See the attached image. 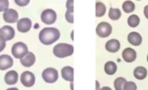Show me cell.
Masks as SVG:
<instances>
[{
  "instance_id": "obj_28",
  "label": "cell",
  "mask_w": 148,
  "mask_h": 90,
  "mask_svg": "<svg viewBox=\"0 0 148 90\" xmlns=\"http://www.w3.org/2000/svg\"><path fill=\"white\" fill-rule=\"evenodd\" d=\"M14 1H15L16 4H18L20 7H24V6H26L29 4L30 0H15Z\"/></svg>"
},
{
  "instance_id": "obj_20",
  "label": "cell",
  "mask_w": 148,
  "mask_h": 90,
  "mask_svg": "<svg viewBox=\"0 0 148 90\" xmlns=\"http://www.w3.org/2000/svg\"><path fill=\"white\" fill-rule=\"evenodd\" d=\"M104 71H105L106 73H107L108 75H114L117 71L116 64L113 61H108L105 64Z\"/></svg>"
},
{
  "instance_id": "obj_30",
  "label": "cell",
  "mask_w": 148,
  "mask_h": 90,
  "mask_svg": "<svg viewBox=\"0 0 148 90\" xmlns=\"http://www.w3.org/2000/svg\"><path fill=\"white\" fill-rule=\"evenodd\" d=\"M144 14H145V17L147 19H148V5L145 6L144 8Z\"/></svg>"
},
{
  "instance_id": "obj_1",
  "label": "cell",
  "mask_w": 148,
  "mask_h": 90,
  "mask_svg": "<svg viewBox=\"0 0 148 90\" xmlns=\"http://www.w3.org/2000/svg\"><path fill=\"white\" fill-rule=\"evenodd\" d=\"M60 37V32L55 28H45L39 33V40L45 45L54 43Z\"/></svg>"
},
{
  "instance_id": "obj_15",
  "label": "cell",
  "mask_w": 148,
  "mask_h": 90,
  "mask_svg": "<svg viewBox=\"0 0 148 90\" xmlns=\"http://www.w3.org/2000/svg\"><path fill=\"white\" fill-rule=\"evenodd\" d=\"M106 49L109 52H117L120 49V42L116 39H111L106 44Z\"/></svg>"
},
{
  "instance_id": "obj_33",
  "label": "cell",
  "mask_w": 148,
  "mask_h": 90,
  "mask_svg": "<svg viewBox=\"0 0 148 90\" xmlns=\"http://www.w3.org/2000/svg\"><path fill=\"white\" fill-rule=\"evenodd\" d=\"M147 62H148V55H147Z\"/></svg>"
},
{
  "instance_id": "obj_26",
  "label": "cell",
  "mask_w": 148,
  "mask_h": 90,
  "mask_svg": "<svg viewBox=\"0 0 148 90\" xmlns=\"http://www.w3.org/2000/svg\"><path fill=\"white\" fill-rule=\"evenodd\" d=\"M137 85L133 81H127L124 86V90H137Z\"/></svg>"
},
{
  "instance_id": "obj_3",
  "label": "cell",
  "mask_w": 148,
  "mask_h": 90,
  "mask_svg": "<svg viewBox=\"0 0 148 90\" xmlns=\"http://www.w3.org/2000/svg\"><path fill=\"white\" fill-rule=\"evenodd\" d=\"M28 53V49L25 44L17 42L12 47V54L17 59H22Z\"/></svg>"
},
{
  "instance_id": "obj_27",
  "label": "cell",
  "mask_w": 148,
  "mask_h": 90,
  "mask_svg": "<svg viewBox=\"0 0 148 90\" xmlns=\"http://www.w3.org/2000/svg\"><path fill=\"white\" fill-rule=\"evenodd\" d=\"M8 0H0V12H6L9 10Z\"/></svg>"
},
{
  "instance_id": "obj_7",
  "label": "cell",
  "mask_w": 148,
  "mask_h": 90,
  "mask_svg": "<svg viewBox=\"0 0 148 90\" xmlns=\"http://www.w3.org/2000/svg\"><path fill=\"white\" fill-rule=\"evenodd\" d=\"M20 81L23 85L26 87H31L34 85L36 81V77L33 73L30 71H25L21 74Z\"/></svg>"
},
{
  "instance_id": "obj_31",
  "label": "cell",
  "mask_w": 148,
  "mask_h": 90,
  "mask_svg": "<svg viewBox=\"0 0 148 90\" xmlns=\"http://www.w3.org/2000/svg\"><path fill=\"white\" fill-rule=\"evenodd\" d=\"M99 90H112L111 89L110 87H102V88L101 89Z\"/></svg>"
},
{
  "instance_id": "obj_5",
  "label": "cell",
  "mask_w": 148,
  "mask_h": 90,
  "mask_svg": "<svg viewBox=\"0 0 148 90\" xmlns=\"http://www.w3.org/2000/svg\"><path fill=\"white\" fill-rule=\"evenodd\" d=\"M112 32V27L111 25L106 22H102L99 23L96 27V33L101 38L108 37Z\"/></svg>"
},
{
  "instance_id": "obj_4",
  "label": "cell",
  "mask_w": 148,
  "mask_h": 90,
  "mask_svg": "<svg viewBox=\"0 0 148 90\" xmlns=\"http://www.w3.org/2000/svg\"><path fill=\"white\" fill-rule=\"evenodd\" d=\"M42 77L46 82L52 84L57 81L59 78V74H58V71L55 68H48L43 71Z\"/></svg>"
},
{
  "instance_id": "obj_23",
  "label": "cell",
  "mask_w": 148,
  "mask_h": 90,
  "mask_svg": "<svg viewBox=\"0 0 148 90\" xmlns=\"http://www.w3.org/2000/svg\"><path fill=\"white\" fill-rule=\"evenodd\" d=\"M127 80L122 77H119L114 81V87L116 90H124V86H125Z\"/></svg>"
},
{
  "instance_id": "obj_10",
  "label": "cell",
  "mask_w": 148,
  "mask_h": 90,
  "mask_svg": "<svg viewBox=\"0 0 148 90\" xmlns=\"http://www.w3.org/2000/svg\"><path fill=\"white\" fill-rule=\"evenodd\" d=\"M15 32L14 28L10 26H4L0 28V36L6 41H10L14 38Z\"/></svg>"
},
{
  "instance_id": "obj_19",
  "label": "cell",
  "mask_w": 148,
  "mask_h": 90,
  "mask_svg": "<svg viewBox=\"0 0 148 90\" xmlns=\"http://www.w3.org/2000/svg\"><path fill=\"white\" fill-rule=\"evenodd\" d=\"M147 75V71L145 67L138 66L134 69V75L137 79L143 80Z\"/></svg>"
},
{
  "instance_id": "obj_22",
  "label": "cell",
  "mask_w": 148,
  "mask_h": 90,
  "mask_svg": "<svg viewBox=\"0 0 148 90\" xmlns=\"http://www.w3.org/2000/svg\"><path fill=\"white\" fill-rule=\"evenodd\" d=\"M121 12L119 9H114L111 7L108 12V17L113 20H117L121 17Z\"/></svg>"
},
{
  "instance_id": "obj_12",
  "label": "cell",
  "mask_w": 148,
  "mask_h": 90,
  "mask_svg": "<svg viewBox=\"0 0 148 90\" xmlns=\"http://www.w3.org/2000/svg\"><path fill=\"white\" fill-rule=\"evenodd\" d=\"M122 57L127 62H132L137 58V53L134 49L132 48H127L123 51Z\"/></svg>"
},
{
  "instance_id": "obj_2",
  "label": "cell",
  "mask_w": 148,
  "mask_h": 90,
  "mask_svg": "<svg viewBox=\"0 0 148 90\" xmlns=\"http://www.w3.org/2000/svg\"><path fill=\"white\" fill-rule=\"evenodd\" d=\"M53 52L57 57L64 58L70 56L74 52V47L72 45L65 43H60L53 47Z\"/></svg>"
},
{
  "instance_id": "obj_29",
  "label": "cell",
  "mask_w": 148,
  "mask_h": 90,
  "mask_svg": "<svg viewBox=\"0 0 148 90\" xmlns=\"http://www.w3.org/2000/svg\"><path fill=\"white\" fill-rule=\"evenodd\" d=\"M6 46V40L0 36V52H2Z\"/></svg>"
},
{
  "instance_id": "obj_24",
  "label": "cell",
  "mask_w": 148,
  "mask_h": 90,
  "mask_svg": "<svg viewBox=\"0 0 148 90\" xmlns=\"http://www.w3.org/2000/svg\"><path fill=\"white\" fill-rule=\"evenodd\" d=\"M140 17L136 15H132L130 16L127 20L128 25L132 28H136L137 26H139L140 24Z\"/></svg>"
},
{
  "instance_id": "obj_18",
  "label": "cell",
  "mask_w": 148,
  "mask_h": 90,
  "mask_svg": "<svg viewBox=\"0 0 148 90\" xmlns=\"http://www.w3.org/2000/svg\"><path fill=\"white\" fill-rule=\"evenodd\" d=\"M36 62V56L33 52H28L24 57L20 59V62L25 67H31Z\"/></svg>"
},
{
  "instance_id": "obj_16",
  "label": "cell",
  "mask_w": 148,
  "mask_h": 90,
  "mask_svg": "<svg viewBox=\"0 0 148 90\" xmlns=\"http://www.w3.org/2000/svg\"><path fill=\"white\" fill-rule=\"evenodd\" d=\"M73 0H69L66 1V8H67V11L66 12L65 14V17L68 23H74V7H73Z\"/></svg>"
},
{
  "instance_id": "obj_8",
  "label": "cell",
  "mask_w": 148,
  "mask_h": 90,
  "mask_svg": "<svg viewBox=\"0 0 148 90\" xmlns=\"http://www.w3.org/2000/svg\"><path fill=\"white\" fill-rule=\"evenodd\" d=\"M32 26V22L27 17H24V18L20 19L17 21V30L21 33H27L30 30Z\"/></svg>"
},
{
  "instance_id": "obj_25",
  "label": "cell",
  "mask_w": 148,
  "mask_h": 90,
  "mask_svg": "<svg viewBox=\"0 0 148 90\" xmlns=\"http://www.w3.org/2000/svg\"><path fill=\"white\" fill-rule=\"evenodd\" d=\"M122 9L126 13H130L135 9V5L132 1H126L123 3Z\"/></svg>"
},
{
  "instance_id": "obj_9",
  "label": "cell",
  "mask_w": 148,
  "mask_h": 90,
  "mask_svg": "<svg viewBox=\"0 0 148 90\" xmlns=\"http://www.w3.org/2000/svg\"><path fill=\"white\" fill-rule=\"evenodd\" d=\"M3 19L6 23H14L18 20V13L15 10L9 9L3 14Z\"/></svg>"
},
{
  "instance_id": "obj_17",
  "label": "cell",
  "mask_w": 148,
  "mask_h": 90,
  "mask_svg": "<svg viewBox=\"0 0 148 90\" xmlns=\"http://www.w3.org/2000/svg\"><path fill=\"white\" fill-rule=\"evenodd\" d=\"M62 76L64 80L72 82L74 81V69L70 66H66L62 69Z\"/></svg>"
},
{
  "instance_id": "obj_6",
  "label": "cell",
  "mask_w": 148,
  "mask_h": 90,
  "mask_svg": "<svg viewBox=\"0 0 148 90\" xmlns=\"http://www.w3.org/2000/svg\"><path fill=\"white\" fill-rule=\"evenodd\" d=\"M56 13L54 10H51V9H47L43 11L40 15V19H41L42 22L44 23L45 24L51 25L55 23L56 20Z\"/></svg>"
},
{
  "instance_id": "obj_13",
  "label": "cell",
  "mask_w": 148,
  "mask_h": 90,
  "mask_svg": "<svg viewBox=\"0 0 148 90\" xmlns=\"http://www.w3.org/2000/svg\"><path fill=\"white\" fill-rule=\"evenodd\" d=\"M18 74L15 71H8L4 76V81L8 85H14L17 82Z\"/></svg>"
},
{
  "instance_id": "obj_11",
  "label": "cell",
  "mask_w": 148,
  "mask_h": 90,
  "mask_svg": "<svg viewBox=\"0 0 148 90\" xmlns=\"http://www.w3.org/2000/svg\"><path fill=\"white\" fill-rule=\"evenodd\" d=\"M13 65V60L10 55H2L0 56V70L4 71Z\"/></svg>"
},
{
  "instance_id": "obj_21",
  "label": "cell",
  "mask_w": 148,
  "mask_h": 90,
  "mask_svg": "<svg viewBox=\"0 0 148 90\" xmlns=\"http://www.w3.org/2000/svg\"><path fill=\"white\" fill-rule=\"evenodd\" d=\"M95 7H96V13L95 15L98 17H101L105 15L106 11V7L105 4L101 2V1H97L95 4Z\"/></svg>"
},
{
  "instance_id": "obj_14",
  "label": "cell",
  "mask_w": 148,
  "mask_h": 90,
  "mask_svg": "<svg viewBox=\"0 0 148 90\" xmlns=\"http://www.w3.org/2000/svg\"><path fill=\"white\" fill-rule=\"evenodd\" d=\"M128 42L133 46H139L142 44L143 42V38L141 35L137 32H131L128 35Z\"/></svg>"
},
{
  "instance_id": "obj_32",
  "label": "cell",
  "mask_w": 148,
  "mask_h": 90,
  "mask_svg": "<svg viewBox=\"0 0 148 90\" xmlns=\"http://www.w3.org/2000/svg\"><path fill=\"white\" fill-rule=\"evenodd\" d=\"M7 90H19V89L17 88H10V89H7Z\"/></svg>"
}]
</instances>
